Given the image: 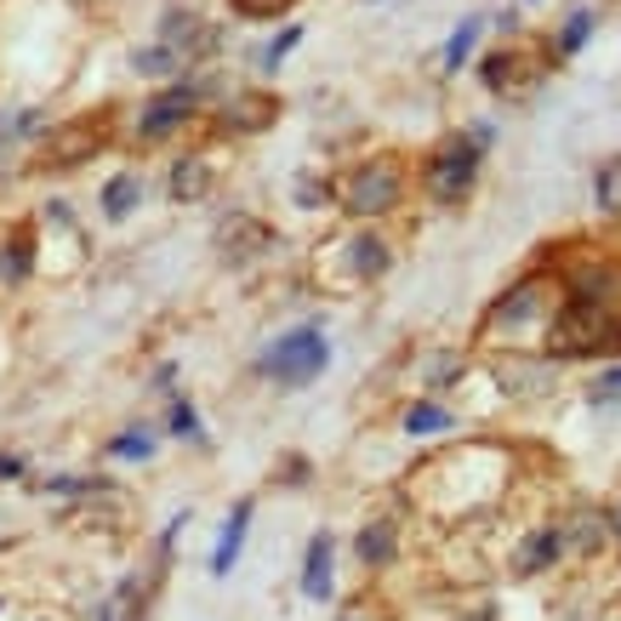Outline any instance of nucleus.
<instances>
[{"label": "nucleus", "instance_id": "obj_1", "mask_svg": "<svg viewBox=\"0 0 621 621\" xmlns=\"http://www.w3.org/2000/svg\"><path fill=\"white\" fill-rule=\"evenodd\" d=\"M548 342L553 354L564 360H582V354H610V348H621V319H616V303L605 291H576L570 303L553 314L548 326Z\"/></svg>", "mask_w": 621, "mask_h": 621}, {"label": "nucleus", "instance_id": "obj_2", "mask_svg": "<svg viewBox=\"0 0 621 621\" xmlns=\"http://www.w3.org/2000/svg\"><path fill=\"white\" fill-rule=\"evenodd\" d=\"M405 200V178L393 160H360L348 178L337 183V206L354 217H382Z\"/></svg>", "mask_w": 621, "mask_h": 621}, {"label": "nucleus", "instance_id": "obj_3", "mask_svg": "<svg viewBox=\"0 0 621 621\" xmlns=\"http://www.w3.org/2000/svg\"><path fill=\"white\" fill-rule=\"evenodd\" d=\"M257 370L285 382V388H303V382H314L319 370H326V342H319V331H291L257 360Z\"/></svg>", "mask_w": 621, "mask_h": 621}, {"label": "nucleus", "instance_id": "obj_4", "mask_svg": "<svg viewBox=\"0 0 621 621\" xmlns=\"http://www.w3.org/2000/svg\"><path fill=\"white\" fill-rule=\"evenodd\" d=\"M479 148H485V137H451L428 160V188L439 194V200H451V206L467 200V188H474V178H479Z\"/></svg>", "mask_w": 621, "mask_h": 621}, {"label": "nucleus", "instance_id": "obj_5", "mask_svg": "<svg viewBox=\"0 0 621 621\" xmlns=\"http://www.w3.org/2000/svg\"><path fill=\"white\" fill-rule=\"evenodd\" d=\"M200 109V92L194 86H171L166 97H155V104L143 109V120H137V132L155 143V137H171L178 126H188V114Z\"/></svg>", "mask_w": 621, "mask_h": 621}, {"label": "nucleus", "instance_id": "obj_6", "mask_svg": "<svg viewBox=\"0 0 621 621\" xmlns=\"http://www.w3.org/2000/svg\"><path fill=\"white\" fill-rule=\"evenodd\" d=\"M268 245H275V234H268V222H257V217H229V222H222V234H217V252L229 263L263 257Z\"/></svg>", "mask_w": 621, "mask_h": 621}, {"label": "nucleus", "instance_id": "obj_7", "mask_svg": "<svg viewBox=\"0 0 621 621\" xmlns=\"http://www.w3.org/2000/svg\"><path fill=\"white\" fill-rule=\"evenodd\" d=\"M553 531H559V553H599L616 525H605V513H576V519H564V525H553Z\"/></svg>", "mask_w": 621, "mask_h": 621}, {"label": "nucleus", "instance_id": "obj_8", "mask_svg": "<svg viewBox=\"0 0 621 621\" xmlns=\"http://www.w3.org/2000/svg\"><path fill=\"white\" fill-rule=\"evenodd\" d=\"M206 188H211V166H206V155H183L178 166H171V200H178V206L206 200Z\"/></svg>", "mask_w": 621, "mask_h": 621}, {"label": "nucleus", "instance_id": "obj_9", "mask_svg": "<svg viewBox=\"0 0 621 621\" xmlns=\"http://www.w3.org/2000/svg\"><path fill=\"white\" fill-rule=\"evenodd\" d=\"M541 291H548V280H531V285H513L502 303L490 308V326H519V319H536L541 314Z\"/></svg>", "mask_w": 621, "mask_h": 621}, {"label": "nucleus", "instance_id": "obj_10", "mask_svg": "<svg viewBox=\"0 0 621 621\" xmlns=\"http://www.w3.org/2000/svg\"><path fill=\"white\" fill-rule=\"evenodd\" d=\"M564 553H559V531L553 525H541L536 536H525V548H519V559H513V570L519 576H541L548 564H559Z\"/></svg>", "mask_w": 621, "mask_h": 621}, {"label": "nucleus", "instance_id": "obj_11", "mask_svg": "<svg viewBox=\"0 0 621 621\" xmlns=\"http://www.w3.org/2000/svg\"><path fill=\"white\" fill-rule=\"evenodd\" d=\"M337 252H348V275H354V280H377L388 268V245L377 234H360V240L337 245Z\"/></svg>", "mask_w": 621, "mask_h": 621}, {"label": "nucleus", "instance_id": "obj_12", "mask_svg": "<svg viewBox=\"0 0 621 621\" xmlns=\"http://www.w3.org/2000/svg\"><path fill=\"white\" fill-rule=\"evenodd\" d=\"M245 525H252V502H234L229 525H222V541H217V553H211V576H229V570H234L240 541H245Z\"/></svg>", "mask_w": 621, "mask_h": 621}, {"label": "nucleus", "instance_id": "obj_13", "mask_svg": "<svg viewBox=\"0 0 621 621\" xmlns=\"http://www.w3.org/2000/svg\"><path fill=\"white\" fill-rule=\"evenodd\" d=\"M148 593H155V576H132V582H120V593L109 599L104 621H143V610H148Z\"/></svg>", "mask_w": 621, "mask_h": 621}, {"label": "nucleus", "instance_id": "obj_14", "mask_svg": "<svg viewBox=\"0 0 621 621\" xmlns=\"http://www.w3.org/2000/svg\"><path fill=\"white\" fill-rule=\"evenodd\" d=\"M331 548H337L331 536H314L308 570H303V593H308V599H331Z\"/></svg>", "mask_w": 621, "mask_h": 621}, {"label": "nucleus", "instance_id": "obj_15", "mask_svg": "<svg viewBox=\"0 0 621 621\" xmlns=\"http://www.w3.org/2000/svg\"><path fill=\"white\" fill-rule=\"evenodd\" d=\"M393 553H400V536H393V525H388V519H370V525L360 531V559H365L370 570H382Z\"/></svg>", "mask_w": 621, "mask_h": 621}, {"label": "nucleus", "instance_id": "obj_16", "mask_svg": "<svg viewBox=\"0 0 621 621\" xmlns=\"http://www.w3.org/2000/svg\"><path fill=\"white\" fill-rule=\"evenodd\" d=\"M132 206H137V178H132V171H120V178L104 183V211L120 222V217H132Z\"/></svg>", "mask_w": 621, "mask_h": 621}, {"label": "nucleus", "instance_id": "obj_17", "mask_svg": "<svg viewBox=\"0 0 621 621\" xmlns=\"http://www.w3.org/2000/svg\"><path fill=\"white\" fill-rule=\"evenodd\" d=\"M29 252H35V240H29V234H12V240H7V257H0V280L17 285L23 275H29V268H35Z\"/></svg>", "mask_w": 621, "mask_h": 621}, {"label": "nucleus", "instance_id": "obj_18", "mask_svg": "<svg viewBox=\"0 0 621 621\" xmlns=\"http://www.w3.org/2000/svg\"><path fill=\"white\" fill-rule=\"evenodd\" d=\"M496 377H502L513 393H536V388H548V377H553V370H548V365H502Z\"/></svg>", "mask_w": 621, "mask_h": 621}, {"label": "nucleus", "instance_id": "obj_19", "mask_svg": "<svg viewBox=\"0 0 621 621\" xmlns=\"http://www.w3.org/2000/svg\"><path fill=\"white\" fill-rule=\"evenodd\" d=\"M92 148H97V132H74V137H58V143H52V160H46V166H81V160L92 155Z\"/></svg>", "mask_w": 621, "mask_h": 621}, {"label": "nucleus", "instance_id": "obj_20", "mask_svg": "<svg viewBox=\"0 0 621 621\" xmlns=\"http://www.w3.org/2000/svg\"><path fill=\"white\" fill-rule=\"evenodd\" d=\"M439 428H451V416H445V405L422 400V405H411V411H405V434H439Z\"/></svg>", "mask_w": 621, "mask_h": 621}, {"label": "nucleus", "instance_id": "obj_21", "mask_svg": "<svg viewBox=\"0 0 621 621\" xmlns=\"http://www.w3.org/2000/svg\"><path fill=\"white\" fill-rule=\"evenodd\" d=\"M474 40H479V17H467V23H462V29L451 35V46H445V69H451V74H456V69L467 63V52H474Z\"/></svg>", "mask_w": 621, "mask_h": 621}, {"label": "nucleus", "instance_id": "obj_22", "mask_svg": "<svg viewBox=\"0 0 621 621\" xmlns=\"http://www.w3.org/2000/svg\"><path fill=\"white\" fill-rule=\"evenodd\" d=\"M275 120V97H252V104H234V126H268Z\"/></svg>", "mask_w": 621, "mask_h": 621}, {"label": "nucleus", "instance_id": "obj_23", "mask_svg": "<svg viewBox=\"0 0 621 621\" xmlns=\"http://www.w3.org/2000/svg\"><path fill=\"white\" fill-rule=\"evenodd\" d=\"M46 490H52V496H104V490H109V479H97V474H81V479H52Z\"/></svg>", "mask_w": 621, "mask_h": 621}, {"label": "nucleus", "instance_id": "obj_24", "mask_svg": "<svg viewBox=\"0 0 621 621\" xmlns=\"http://www.w3.org/2000/svg\"><path fill=\"white\" fill-rule=\"evenodd\" d=\"M229 7H234L240 17L263 23V17H280V12H291V0H229Z\"/></svg>", "mask_w": 621, "mask_h": 621}, {"label": "nucleus", "instance_id": "obj_25", "mask_svg": "<svg viewBox=\"0 0 621 621\" xmlns=\"http://www.w3.org/2000/svg\"><path fill=\"white\" fill-rule=\"evenodd\" d=\"M178 69V52L171 46H148V52H137V74H171Z\"/></svg>", "mask_w": 621, "mask_h": 621}, {"label": "nucleus", "instance_id": "obj_26", "mask_svg": "<svg viewBox=\"0 0 621 621\" xmlns=\"http://www.w3.org/2000/svg\"><path fill=\"white\" fill-rule=\"evenodd\" d=\"M599 206L605 211H621V160L599 171Z\"/></svg>", "mask_w": 621, "mask_h": 621}, {"label": "nucleus", "instance_id": "obj_27", "mask_svg": "<svg viewBox=\"0 0 621 621\" xmlns=\"http://www.w3.org/2000/svg\"><path fill=\"white\" fill-rule=\"evenodd\" d=\"M148 451H155V439H148V434H126V439L109 445V456H126V462H143Z\"/></svg>", "mask_w": 621, "mask_h": 621}, {"label": "nucleus", "instance_id": "obj_28", "mask_svg": "<svg viewBox=\"0 0 621 621\" xmlns=\"http://www.w3.org/2000/svg\"><path fill=\"white\" fill-rule=\"evenodd\" d=\"M587 23H593L587 12H576V17H570V23H564V35H559V52H576V46L587 40Z\"/></svg>", "mask_w": 621, "mask_h": 621}, {"label": "nucleus", "instance_id": "obj_29", "mask_svg": "<svg viewBox=\"0 0 621 621\" xmlns=\"http://www.w3.org/2000/svg\"><path fill=\"white\" fill-rule=\"evenodd\" d=\"M171 434H178V439H200V422H194V411L183 400L171 405Z\"/></svg>", "mask_w": 621, "mask_h": 621}, {"label": "nucleus", "instance_id": "obj_30", "mask_svg": "<svg viewBox=\"0 0 621 621\" xmlns=\"http://www.w3.org/2000/svg\"><path fill=\"white\" fill-rule=\"evenodd\" d=\"M296 40H303V29H296V23H291V29H285V35H280L275 46H268V63H280V58L291 52V46H296Z\"/></svg>", "mask_w": 621, "mask_h": 621}, {"label": "nucleus", "instance_id": "obj_31", "mask_svg": "<svg viewBox=\"0 0 621 621\" xmlns=\"http://www.w3.org/2000/svg\"><path fill=\"white\" fill-rule=\"evenodd\" d=\"M23 474V456H0V479H17Z\"/></svg>", "mask_w": 621, "mask_h": 621}, {"label": "nucleus", "instance_id": "obj_32", "mask_svg": "<svg viewBox=\"0 0 621 621\" xmlns=\"http://www.w3.org/2000/svg\"><path fill=\"white\" fill-rule=\"evenodd\" d=\"M342 621H354V616H342Z\"/></svg>", "mask_w": 621, "mask_h": 621}]
</instances>
